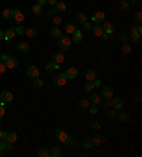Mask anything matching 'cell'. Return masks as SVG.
I'll use <instances>...</instances> for the list:
<instances>
[{
    "label": "cell",
    "mask_w": 142,
    "mask_h": 157,
    "mask_svg": "<svg viewBox=\"0 0 142 157\" xmlns=\"http://www.w3.org/2000/svg\"><path fill=\"white\" fill-rule=\"evenodd\" d=\"M6 67L9 68V70H13V68H17L18 65V60L16 57H13V55H9V58L6 60Z\"/></svg>",
    "instance_id": "cell-3"
},
{
    "label": "cell",
    "mask_w": 142,
    "mask_h": 157,
    "mask_svg": "<svg viewBox=\"0 0 142 157\" xmlns=\"http://www.w3.org/2000/svg\"><path fill=\"white\" fill-rule=\"evenodd\" d=\"M13 18L16 20V23L21 24L24 21V14L20 12V10H13Z\"/></svg>",
    "instance_id": "cell-12"
},
{
    "label": "cell",
    "mask_w": 142,
    "mask_h": 157,
    "mask_svg": "<svg viewBox=\"0 0 142 157\" xmlns=\"http://www.w3.org/2000/svg\"><path fill=\"white\" fill-rule=\"evenodd\" d=\"M3 18H4V20L13 18V10H12V9H6V10L3 12Z\"/></svg>",
    "instance_id": "cell-26"
},
{
    "label": "cell",
    "mask_w": 142,
    "mask_h": 157,
    "mask_svg": "<svg viewBox=\"0 0 142 157\" xmlns=\"http://www.w3.org/2000/svg\"><path fill=\"white\" fill-rule=\"evenodd\" d=\"M139 37H141V34H138L134 28L131 30V35H129V40L132 41V43H138L139 41Z\"/></svg>",
    "instance_id": "cell-23"
},
{
    "label": "cell",
    "mask_w": 142,
    "mask_h": 157,
    "mask_svg": "<svg viewBox=\"0 0 142 157\" xmlns=\"http://www.w3.org/2000/svg\"><path fill=\"white\" fill-rule=\"evenodd\" d=\"M7 58H9V55H7V54H1V58H0V60H1V62H6V60H7Z\"/></svg>",
    "instance_id": "cell-51"
},
{
    "label": "cell",
    "mask_w": 142,
    "mask_h": 157,
    "mask_svg": "<svg viewBox=\"0 0 142 157\" xmlns=\"http://www.w3.org/2000/svg\"><path fill=\"white\" fill-rule=\"evenodd\" d=\"M104 20H105L104 12H97V13L92 16V21H94V23H104Z\"/></svg>",
    "instance_id": "cell-11"
},
{
    "label": "cell",
    "mask_w": 142,
    "mask_h": 157,
    "mask_svg": "<svg viewBox=\"0 0 142 157\" xmlns=\"http://www.w3.org/2000/svg\"><path fill=\"white\" fill-rule=\"evenodd\" d=\"M112 93H114V89H112L111 87H105L104 89H102V92H101V95H102L105 99H111Z\"/></svg>",
    "instance_id": "cell-14"
},
{
    "label": "cell",
    "mask_w": 142,
    "mask_h": 157,
    "mask_svg": "<svg viewBox=\"0 0 142 157\" xmlns=\"http://www.w3.org/2000/svg\"><path fill=\"white\" fill-rule=\"evenodd\" d=\"M4 116V104H0V120Z\"/></svg>",
    "instance_id": "cell-46"
},
{
    "label": "cell",
    "mask_w": 142,
    "mask_h": 157,
    "mask_svg": "<svg viewBox=\"0 0 142 157\" xmlns=\"http://www.w3.org/2000/svg\"><path fill=\"white\" fill-rule=\"evenodd\" d=\"M128 7H129V4H128L126 1H122V3H121V9H122V10H128Z\"/></svg>",
    "instance_id": "cell-50"
},
{
    "label": "cell",
    "mask_w": 142,
    "mask_h": 157,
    "mask_svg": "<svg viewBox=\"0 0 142 157\" xmlns=\"http://www.w3.org/2000/svg\"><path fill=\"white\" fill-rule=\"evenodd\" d=\"M1 154H3V150H0V156H1Z\"/></svg>",
    "instance_id": "cell-60"
},
{
    "label": "cell",
    "mask_w": 142,
    "mask_h": 157,
    "mask_svg": "<svg viewBox=\"0 0 142 157\" xmlns=\"http://www.w3.org/2000/svg\"><path fill=\"white\" fill-rule=\"evenodd\" d=\"M92 85H94V88H95V87H101V79H97V78H95V79L92 81Z\"/></svg>",
    "instance_id": "cell-47"
},
{
    "label": "cell",
    "mask_w": 142,
    "mask_h": 157,
    "mask_svg": "<svg viewBox=\"0 0 142 157\" xmlns=\"http://www.w3.org/2000/svg\"><path fill=\"white\" fill-rule=\"evenodd\" d=\"M24 34L27 35V37H30V38H31V37H36V35H37V28H29V30L24 31Z\"/></svg>",
    "instance_id": "cell-31"
},
{
    "label": "cell",
    "mask_w": 142,
    "mask_h": 157,
    "mask_svg": "<svg viewBox=\"0 0 142 157\" xmlns=\"http://www.w3.org/2000/svg\"><path fill=\"white\" fill-rule=\"evenodd\" d=\"M100 101H101V99H100V95H97V93H92V95L89 96V102L92 105H98Z\"/></svg>",
    "instance_id": "cell-27"
},
{
    "label": "cell",
    "mask_w": 142,
    "mask_h": 157,
    "mask_svg": "<svg viewBox=\"0 0 142 157\" xmlns=\"http://www.w3.org/2000/svg\"><path fill=\"white\" fill-rule=\"evenodd\" d=\"M95 78H97V72H95L94 70H87L85 71V79H87V81L92 82Z\"/></svg>",
    "instance_id": "cell-17"
},
{
    "label": "cell",
    "mask_w": 142,
    "mask_h": 157,
    "mask_svg": "<svg viewBox=\"0 0 142 157\" xmlns=\"http://www.w3.org/2000/svg\"><path fill=\"white\" fill-rule=\"evenodd\" d=\"M55 136H57V140H58L60 143H66V140L68 137V133H67L66 130H63V129H58V130L55 132Z\"/></svg>",
    "instance_id": "cell-5"
},
{
    "label": "cell",
    "mask_w": 142,
    "mask_h": 157,
    "mask_svg": "<svg viewBox=\"0 0 142 157\" xmlns=\"http://www.w3.org/2000/svg\"><path fill=\"white\" fill-rule=\"evenodd\" d=\"M92 31H94V34L97 35V37H100V35L104 33L102 27H100V26H94V27H92Z\"/></svg>",
    "instance_id": "cell-32"
},
{
    "label": "cell",
    "mask_w": 142,
    "mask_h": 157,
    "mask_svg": "<svg viewBox=\"0 0 142 157\" xmlns=\"http://www.w3.org/2000/svg\"><path fill=\"white\" fill-rule=\"evenodd\" d=\"M46 3H47V4H51V6H54V4L57 3V0H46Z\"/></svg>",
    "instance_id": "cell-53"
},
{
    "label": "cell",
    "mask_w": 142,
    "mask_h": 157,
    "mask_svg": "<svg viewBox=\"0 0 142 157\" xmlns=\"http://www.w3.org/2000/svg\"><path fill=\"white\" fill-rule=\"evenodd\" d=\"M77 106H78L80 109H88L89 101L88 99H80V101L77 102Z\"/></svg>",
    "instance_id": "cell-20"
},
{
    "label": "cell",
    "mask_w": 142,
    "mask_h": 157,
    "mask_svg": "<svg viewBox=\"0 0 142 157\" xmlns=\"http://www.w3.org/2000/svg\"><path fill=\"white\" fill-rule=\"evenodd\" d=\"M137 1H138V0H131V3H137Z\"/></svg>",
    "instance_id": "cell-59"
},
{
    "label": "cell",
    "mask_w": 142,
    "mask_h": 157,
    "mask_svg": "<svg viewBox=\"0 0 142 157\" xmlns=\"http://www.w3.org/2000/svg\"><path fill=\"white\" fill-rule=\"evenodd\" d=\"M122 54H124V55H129V54H131V47H129L128 44L122 45Z\"/></svg>",
    "instance_id": "cell-37"
},
{
    "label": "cell",
    "mask_w": 142,
    "mask_h": 157,
    "mask_svg": "<svg viewBox=\"0 0 142 157\" xmlns=\"http://www.w3.org/2000/svg\"><path fill=\"white\" fill-rule=\"evenodd\" d=\"M6 70H7V67H6V64L0 61V74H4V72H6Z\"/></svg>",
    "instance_id": "cell-44"
},
{
    "label": "cell",
    "mask_w": 142,
    "mask_h": 157,
    "mask_svg": "<svg viewBox=\"0 0 142 157\" xmlns=\"http://www.w3.org/2000/svg\"><path fill=\"white\" fill-rule=\"evenodd\" d=\"M38 156L40 157H50V150L46 149V147H43V149L38 150Z\"/></svg>",
    "instance_id": "cell-29"
},
{
    "label": "cell",
    "mask_w": 142,
    "mask_h": 157,
    "mask_svg": "<svg viewBox=\"0 0 142 157\" xmlns=\"http://www.w3.org/2000/svg\"><path fill=\"white\" fill-rule=\"evenodd\" d=\"M117 118H118V120H119V122H124V123L129 120V116H128L126 113H118V115H117Z\"/></svg>",
    "instance_id": "cell-30"
},
{
    "label": "cell",
    "mask_w": 142,
    "mask_h": 157,
    "mask_svg": "<svg viewBox=\"0 0 142 157\" xmlns=\"http://www.w3.org/2000/svg\"><path fill=\"white\" fill-rule=\"evenodd\" d=\"M121 41H124V43H126V41H128V37H126V35H121Z\"/></svg>",
    "instance_id": "cell-57"
},
{
    "label": "cell",
    "mask_w": 142,
    "mask_h": 157,
    "mask_svg": "<svg viewBox=\"0 0 142 157\" xmlns=\"http://www.w3.org/2000/svg\"><path fill=\"white\" fill-rule=\"evenodd\" d=\"M61 154V147H58V146H54L50 149V157H58Z\"/></svg>",
    "instance_id": "cell-19"
},
{
    "label": "cell",
    "mask_w": 142,
    "mask_h": 157,
    "mask_svg": "<svg viewBox=\"0 0 142 157\" xmlns=\"http://www.w3.org/2000/svg\"><path fill=\"white\" fill-rule=\"evenodd\" d=\"M74 18H75V23H77V24H83L84 21H87V17H85V14H83V13H77Z\"/></svg>",
    "instance_id": "cell-22"
},
{
    "label": "cell",
    "mask_w": 142,
    "mask_h": 157,
    "mask_svg": "<svg viewBox=\"0 0 142 157\" xmlns=\"http://www.w3.org/2000/svg\"><path fill=\"white\" fill-rule=\"evenodd\" d=\"M53 23L55 24V27H57V26H60L63 21H61V18H60V17H54V18H53Z\"/></svg>",
    "instance_id": "cell-45"
},
{
    "label": "cell",
    "mask_w": 142,
    "mask_h": 157,
    "mask_svg": "<svg viewBox=\"0 0 142 157\" xmlns=\"http://www.w3.org/2000/svg\"><path fill=\"white\" fill-rule=\"evenodd\" d=\"M67 81H68V78H67L66 74H58L53 79V84H54V87H63V85L67 84Z\"/></svg>",
    "instance_id": "cell-2"
},
{
    "label": "cell",
    "mask_w": 142,
    "mask_h": 157,
    "mask_svg": "<svg viewBox=\"0 0 142 157\" xmlns=\"http://www.w3.org/2000/svg\"><path fill=\"white\" fill-rule=\"evenodd\" d=\"M43 85H44L43 79H38V78H36V79H34V87L36 88H41Z\"/></svg>",
    "instance_id": "cell-41"
},
{
    "label": "cell",
    "mask_w": 142,
    "mask_h": 157,
    "mask_svg": "<svg viewBox=\"0 0 142 157\" xmlns=\"http://www.w3.org/2000/svg\"><path fill=\"white\" fill-rule=\"evenodd\" d=\"M91 141H92V144H97V146H100V144H102V141H104V140L101 139L100 136H95V137L91 140Z\"/></svg>",
    "instance_id": "cell-36"
},
{
    "label": "cell",
    "mask_w": 142,
    "mask_h": 157,
    "mask_svg": "<svg viewBox=\"0 0 142 157\" xmlns=\"http://www.w3.org/2000/svg\"><path fill=\"white\" fill-rule=\"evenodd\" d=\"M3 140L4 141H10V143H14L16 140H17V133H4V136H3Z\"/></svg>",
    "instance_id": "cell-13"
},
{
    "label": "cell",
    "mask_w": 142,
    "mask_h": 157,
    "mask_svg": "<svg viewBox=\"0 0 142 157\" xmlns=\"http://www.w3.org/2000/svg\"><path fill=\"white\" fill-rule=\"evenodd\" d=\"M115 113H117V112H114V110H111V112H108V113H106V118H109V119H112V118H115Z\"/></svg>",
    "instance_id": "cell-48"
},
{
    "label": "cell",
    "mask_w": 142,
    "mask_h": 157,
    "mask_svg": "<svg viewBox=\"0 0 142 157\" xmlns=\"http://www.w3.org/2000/svg\"><path fill=\"white\" fill-rule=\"evenodd\" d=\"M31 12H33L34 14H40V13H41V6L33 4V6H31Z\"/></svg>",
    "instance_id": "cell-34"
},
{
    "label": "cell",
    "mask_w": 142,
    "mask_h": 157,
    "mask_svg": "<svg viewBox=\"0 0 142 157\" xmlns=\"http://www.w3.org/2000/svg\"><path fill=\"white\" fill-rule=\"evenodd\" d=\"M46 70H47V72H53L54 70H58V64H55V62H53V61H50V62L46 65Z\"/></svg>",
    "instance_id": "cell-25"
},
{
    "label": "cell",
    "mask_w": 142,
    "mask_h": 157,
    "mask_svg": "<svg viewBox=\"0 0 142 157\" xmlns=\"http://www.w3.org/2000/svg\"><path fill=\"white\" fill-rule=\"evenodd\" d=\"M3 38H4V31L0 30V40H3Z\"/></svg>",
    "instance_id": "cell-58"
},
{
    "label": "cell",
    "mask_w": 142,
    "mask_h": 157,
    "mask_svg": "<svg viewBox=\"0 0 142 157\" xmlns=\"http://www.w3.org/2000/svg\"><path fill=\"white\" fill-rule=\"evenodd\" d=\"M66 146H68V147H72V146H74V139H72V136H70V135H68V137L66 140Z\"/></svg>",
    "instance_id": "cell-40"
},
{
    "label": "cell",
    "mask_w": 142,
    "mask_h": 157,
    "mask_svg": "<svg viewBox=\"0 0 142 157\" xmlns=\"http://www.w3.org/2000/svg\"><path fill=\"white\" fill-rule=\"evenodd\" d=\"M81 144H83V147H84V149H91V147H92V141H91L89 139H84Z\"/></svg>",
    "instance_id": "cell-33"
},
{
    "label": "cell",
    "mask_w": 142,
    "mask_h": 157,
    "mask_svg": "<svg viewBox=\"0 0 142 157\" xmlns=\"http://www.w3.org/2000/svg\"><path fill=\"white\" fill-rule=\"evenodd\" d=\"M50 34H51V37H54V38H60V37L63 35V34H61V31H60L57 27H53V28H51Z\"/></svg>",
    "instance_id": "cell-28"
},
{
    "label": "cell",
    "mask_w": 142,
    "mask_h": 157,
    "mask_svg": "<svg viewBox=\"0 0 142 157\" xmlns=\"http://www.w3.org/2000/svg\"><path fill=\"white\" fill-rule=\"evenodd\" d=\"M89 126H91L92 129H101V122H98V120H94V122L89 123Z\"/></svg>",
    "instance_id": "cell-39"
},
{
    "label": "cell",
    "mask_w": 142,
    "mask_h": 157,
    "mask_svg": "<svg viewBox=\"0 0 142 157\" xmlns=\"http://www.w3.org/2000/svg\"><path fill=\"white\" fill-rule=\"evenodd\" d=\"M58 47H60L61 51H68V50L71 48V40L68 38V37L61 35V37L58 38Z\"/></svg>",
    "instance_id": "cell-1"
},
{
    "label": "cell",
    "mask_w": 142,
    "mask_h": 157,
    "mask_svg": "<svg viewBox=\"0 0 142 157\" xmlns=\"http://www.w3.org/2000/svg\"><path fill=\"white\" fill-rule=\"evenodd\" d=\"M54 9H55L57 13H66L67 6H66V3H60V1H57V3L54 4Z\"/></svg>",
    "instance_id": "cell-15"
},
{
    "label": "cell",
    "mask_w": 142,
    "mask_h": 157,
    "mask_svg": "<svg viewBox=\"0 0 142 157\" xmlns=\"http://www.w3.org/2000/svg\"><path fill=\"white\" fill-rule=\"evenodd\" d=\"M88 108L91 113H97V105H92V106H88Z\"/></svg>",
    "instance_id": "cell-49"
},
{
    "label": "cell",
    "mask_w": 142,
    "mask_h": 157,
    "mask_svg": "<svg viewBox=\"0 0 142 157\" xmlns=\"http://www.w3.org/2000/svg\"><path fill=\"white\" fill-rule=\"evenodd\" d=\"M64 60H66V55H64V52H63V51H58V52H55V54H54L53 62H55V64H58V65H60Z\"/></svg>",
    "instance_id": "cell-8"
},
{
    "label": "cell",
    "mask_w": 142,
    "mask_h": 157,
    "mask_svg": "<svg viewBox=\"0 0 142 157\" xmlns=\"http://www.w3.org/2000/svg\"><path fill=\"white\" fill-rule=\"evenodd\" d=\"M4 133H6V132H4V130L0 127V140H3V136H4Z\"/></svg>",
    "instance_id": "cell-56"
},
{
    "label": "cell",
    "mask_w": 142,
    "mask_h": 157,
    "mask_svg": "<svg viewBox=\"0 0 142 157\" xmlns=\"http://www.w3.org/2000/svg\"><path fill=\"white\" fill-rule=\"evenodd\" d=\"M94 89V85H92V82H89V81H87L85 84H84V91H92Z\"/></svg>",
    "instance_id": "cell-38"
},
{
    "label": "cell",
    "mask_w": 142,
    "mask_h": 157,
    "mask_svg": "<svg viewBox=\"0 0 142 157\" xmlns=\"http://www.w3.org/2000/svg\"><path fill=\"white\" fill-rule=\"evenodd\" d=\"M134 18H135V23H137V24H141V23H142L141 12H137V13H135V16H134Z\"/></svg>",
    "instance_id": "cell-35"
},
{
    "label": "cell",
    "mask_w": 142,
    "mask_h": 157,
    "mask_svg": "<svg viewBox=\"0 0 142 157\" xmlns=\"http://www.w3.org/2000/svg\"><path fill=\"white\" fill-rule=\"evenodd\" d=\"M17 50L20 52H24V54H27V52L30 51V47H29V44H27V43L21 41V43H18V44H17Z\"/></svg>",
    "instance_id": "cell-16"
},
{
    "label": "cell",
    "mask_w": 142,
    "mask_h": 157,
    "mask_svg": "<svg viewBox=\"0 0 142 157\" xmlns=\"http://www.w3.org/2000/svg\"><path fill=\"white\" fill-rule=\"evenodd\" d=\"M36 4H38V6H41V7H43V6H44V4H47V3H46V0H37V3H36Z\"/></svg>",
    "instance_id": "cell-52"
},
{
    "label": "cell",
    "mask_w": 142,
    "mask_h": 157,
    "mask_svg": "<svg viewBox=\"0 0 142 157\" xmlns=\"http://www.w3.org/2000/svg\"><path fill=\"white\" fill-rule=\"evenodd\" d=\"M0 51H1V45H0Z\"/></svg>",
    "instance_id": "cell-61"
},
{
    "label": "cell",
    "mask_w": 142,
    "mask_h": 157,
    "mask_svg": "<svg viewBox=\"0 0 142 157\" xmlns=\"http://www.w3.org/2000/svg\"><path fill=\"white\" fill-rule=\"evenodd\" d=\"M0 99L3 104H10V102H13V93L9 91H3L0 93Z\"/></svg>",
    "instance_id": "cell-4"
},
{
    "label": "cell",
    "mask_w": 142,
    "mask_h": 157,
    "mask_svg": "<svg viewBox=\"0 0 142 157\" xmlns=\"http://www.w3.org/2000/svg\"><path fill=\"white\" fill-rule=\"evenodd\" d=\"M111 104L114 105V108H115V109H121V108L124 106V101H122V99H119V98H115Z\"/></svg>",
    "instance_id": "cell-24"
},
{
    "label": "cell",
    "mask_w": 142,
    "mask_h": 157,
    "mask_svg": "<svg viewBox=\"0 0 142 157\" xmlns=\"http://www.w3.org/2000/svg\"><path fill=\"white\" fill-rule=\"evenodd\" d=\"M14 35H16L14 28H7V30L4 31V40H12Z\"/></svg>",
    "instance_id": "cell-21"
},
{
    "label": "cell",
    "mask_w": 142,
    "mask_h": 157,
    "mask_svg": "<svg viewBox=\"0 0 142 157\" xmlns=\"http://www.w3.org/2000/svg\"><path fill=\"white\" fill-rule=\"evenodd\" d=\"M75 30H77V23H75V21H68V23H66V33H67V34H72Z\"/></svg>",
    "instance_id": "cell-9"
},
{
    "label": "cell",
    "mask_w": 142,
    "mask_h": 157,
    "mask_svg": "<svg viewBox=\"0 0 142 157\" xmlns=\"http://www.w3.org/2000/svg\"><path fill=\"white\" fill-rule=\"evenodd\" d=\"M102 30H104V33H106V34H112L114 30H115V23H112V21H105L104 26H102Z\"/></svg>",
    "instance_id": "cell-6"
},
{
    "label": "cell",
    "mask_w": 142,
    "mask_h": 157,
    "mask_svg": "<svg viewBox=\"0 0 142 157\" xmlns=\"http://www.w3.org/2000/svg\"><path fill=\"white\" fill-rule=\"evenodd\" d=\"M64 74L67 75V78H68V79H74V78L78 75V70H77L75 67H70V68L66 71Z\"/></svg>",
    "instance_id": "cell-10"
},
{
    "label": "cell",
    "mask_w": 142,
    "mask_h": 157,
    "mask_svg": "<svg viewBox=\"0 0 142 157\" xmlns=\"http://www.w3.org/2000/svg\"><path fill=\"white\" fill-rule=\"evenodd\" d=\"M100 38H101V40H104V41H105L106 38H108V34H106V33H102V34L100 35Z\"/></svg>",
    "instance_id": "cell-54"
},
{
    "label": "cell",
    "mask_w": 142,
    "mask_h": 157,
    "mask_svg": "<svg viewBox=\"0 0 142 157\" xmlns=\"http://www.w3.org/2000/svg\"><path fill=\"white\" fill-rule=\"evenodd\" d=\"M72 41H74V43H81V41H83V33H81L80 30H75V31L72 33Z\"/></svg>",
    "instance_id": "cell-18"
},
{
    "label": "cell",
    "mask_w": 142,
    "mask_h": 157,
    "mask_svg": "<svg viewBox=\"0 0 142 157\" xmlns=\"http://www.w3.org/2000/svg\"><path fill=\"white\" fill-rule=\"evenodd\" d=\"M38 75H40V71L37 67H30L29 70H27V76L29 78H31V79H36V78H38Z\"/></svg>",
    "instance_id": "cell-7"
},
{
    "label": "cell",
    "mask_w": 142,
    "mask_h": 157,
    "mask_svg": "<svg viewBox=\"0 0 142 157\" xmlns=\"http://www.w3.org/2000/svg\"><path fill=\"white\" fill-rule=\"evenodd\" d=\"M6 149V143L4 141H0V150H4Z\"/></svg>",
    "instance_id": "cell-55"
},
{
    "label": "cell",
    "mask_w": 142,
    "mask_h": 157,
    "mask_svg": "<svg viewBox=\"0 0 142 157\" xmlns=\"http://www.w3.org/2000/svg\"><path fill=\"white\" fill-rule=\"evenodd\" d=\"M83 26H84V28H85V30H92V24H91V23H88V21H84V23H83Z\"/></svg>",
    "instance_id": "cell-43"
},
{
    "label": "cell",
    "mask_w": 142,
    "mask_h": 157,
    "mask_svg": "<svg viewBox=\"0 0 142 157\" xmlns=\"http://www.w3.org/2000/svg\"><path fill=\"white\" fill-rule=\"evenodd\" d=\"M14 31H16L17 34H24V31H26V30H24V27H23L21 24H18L17 28H14Z\"/></svg>",
    "instance_id": "cell-42"
}]
</instances>
